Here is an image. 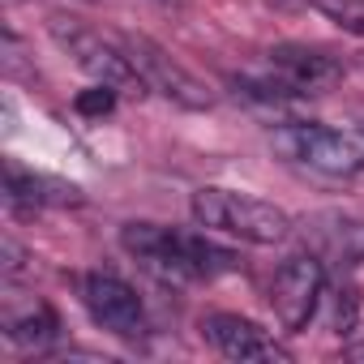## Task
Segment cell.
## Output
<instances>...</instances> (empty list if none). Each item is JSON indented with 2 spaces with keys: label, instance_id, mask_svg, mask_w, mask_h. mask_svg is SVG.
Wrapping results in <instances>:
<instances>
[{
  "label": "cell",
  "instance_id": "cell-5",
  "mask_svg": "<svg viewBox=\"0 0 364 364\" xmlns=\"http://www.w3.org/2000/svg\"><path fill=\"white\" fill-rule=\"evenodd\" d=\"M48 31L86 77H95V82H103L112 90H146L133 60H129V52L116 48L112 39H103L99 31H90V26H82L77 18H65V14L48 18Z\"/></svg>",
  "mask_w": 364,
  "mask_h": 364
},
{
  "label": "cell",
  "instance_id": "cell-8",
  "mask_svg": "<svg viewBox=\"0 0 364 364\" xmlns=\"http://www.w3.org/2000/svg\"><path fill=\"white\" fill-rule=\"evenodd\" d=\"M266 73H274L291 95H317L343 77V65L321 52V48H300V43H279L266 52Z\"/></svg>",
  "mask_w": 364,
  "mask_h": 364
},
{
  "label": "cell",
  "instance_id": "cell-3",
  "mask_svg": "<svg viewBox=\"0 0 364 364\" xmlns=\"http://www.w3.org/2000/svg\"><path fill=\"white\" fill-rule=\"evenodd\" d=\"M270 146L287 163L309 167V171L330 176V180H351L364 171V146L351 133H338L326 124H279L270 133Z\"/></svg>",
  "mask_w": 364,
  "mask_h": 364
},
{
  "label": "cell",
  "instance_id": "cell-2",
  "mask_svg": "<svg viewBox=\"0 0 364 364\" xmlns=\"http://www.w3.org/2000/svg\"><path fill=\"white\" fill-rule=\"evenodd\" d=\"M189 210L198 228L223 232L249 245H279L291 236V215L283 206L249 198V193H232V189H198L189 198Z\"/></svg>",
  "mask_w": 364,
  "mask_h": 364
},
{
  "label": "cell",
  "instance_id": "cell-9",
  "mask_svg": "<svg viewBox=\"0 0 364 364\" xmlns=\"http://www.w3.org/2000/svg\"><path fill=\"white\" fill-rule=\"evenodd\" d=\"M202 338L223 355V360H287V351L249 317L240 313H210L202 317Z\"/></svg>",
  "mask_w": 364,
  "mask_h": 364
},
{
  "label": "cell",
  "instance_id": "cell-12",
  "mask_svg": "<svg viewBox=\"0 0 364 364\" xmlns=\"http://www.w3.org/2000/svg\"><path fill=\"white\" fill-rule=\"evenodd\" d=\"M313 223H317L313 236H317V245H321L326 257H338V262H360L364 257V223L343 219V215H321Z\"/></svg>",
  "mask_w": 364,
  "mask_h": 364
},
{
  "label": "cell",
  "instance_id": "cell-16",
  "mask_svg": "<svg viewBox=\"0 0 364 364\" xmlns=\"http://www.w3.org/2000/svg\"><path fill=\"white\" fill-rule=\"evenodd\" d=\"M347 355H351V360H364V343H351V347H347Z\"/></svg>",
  "mask_w": 364,
  "mask_h": 364
},
{
  "label": "cell",
  "instance_id": "cell-6",
  "mask_svg": "<svg viewBox=\"0 0 364 364\" xmlns=\"http://www.w3.org/2000/svg\"><path fill=\"white\" fill-rule=\"evenodd\" d=\"M326 300V262L317 253H296L274 270L270 283V309L283 330H304Z\"/></svg>",
  "mask_w": 364,
  "mask_h": 364
},
{
  "label": "cell",
  "instance_id": "cell-10",
  "mask_svg": "<svg viewBox=\"0 0 364 364\" xmlns=\"http://www.w3.org/2000/svg\"><path fill=\"white\" fill-rule=\"evenodd\" d=\"M0 326H5V338L31 351H43L60 338V321L52 313V304L43 300H5V313H0Z\"/></svg>",
  "mask_w": 364,
  "mask_h": 364
},
{
  "label": "cell",
  "instance_id": "cell-17",
  "mask_svg": "<svg viewBox=\"0 0 364 364\" xmlns=\"http://www.w3.org/2000/svg\"><path fill=\"white\" fill-rule=\"evenodd\" d=\"M176 5H180V0H176Z\"/></svg>",
  "mask_w": 364,
  "mask_h": 364
},
{
  "label": "cell",
  "instance_id": "cell-14",
  "mask_svg": "<svg viewBox=\"0 0 364 364\" xmlns=\"http://www.w3.org/2000/svg\"><path fill=\"white\" fill-rule=\"evenodd\" d=\"M73 107H77V112H82V116H107V112H112V107H116V90H112V86H103V82H99V86H95V90H82V95H77V103H73Z\"/></svg>",
  "mask_w": 364,
  "mask_h": 364
},
{
  "label": "cell",
  "instance_id": "cell-13",
  "mask_svg": "<svg viewBox=\"0 0 364 364\" xmlns=\"http://www.w3.org/2000/svg\"><path fill=\"white\" fill-rule=\"evenodd\" d=\"M309 5L347 35H364V0H309Z\"/></svg>",
  "mask_w": 364,
  "mask_h": 364
},
{
  "label": "cell",
  "instance_id": "cell-1",
  "mask_svg": "<svg viewBox=\"0 0 364 364\" xmlns=\"http://www.w3.org/2000/svg\"><path fill=\"white\" fill-rule=\"evenodd\" d=\"M120 245L141 270H150L163 283L215 279L236 266L232 249H223L198 232H180V228H163V223H124Z\"/></svg>",
  "mask_w": 364,
  "mask_h": 364
},
{
  "label": "cell",
  "instance_id": "cell-7",
  "mask_svg": "<svg viewBox=\"0 0 364 364\" xmlns=\"http://www.w3.org/2000/svg\"><path fill=\"white\" fill-rule=\"evenodd\" d=\"M82 304H86L90 321L116 338H141L146 334V304L120 274L90 270L82 279Z\"/></svg>",
  "mask_w": 364,
  "mask_h": 364
},
{
  "label": "cell",
  "instance_id": "cell-4",
  "mask_svg": "<svg viewBox=\"0 0 364 364\" xmlns=\"http://www.w3.org/2000/svg\"><path fill=\"white\" fill-rule=\"evenodd\" d=\"M120 48L129 52V60H133L141 86L154 90V95H163L167 103L189 107V112H206V107L215 103L210 86H206L193 69L180 65L167 48H159L150 35H120Z\"/></svg>",
  "mask_w": 364,
  "mask_h": 364
},
{
  "label": "cell",
  "instance_id": "cell-15",
  "mask_svg": "<svg viewBox=\"0 0 364 364\" xmlns=\"http://www.w3.org/2000/svg\"><path fill=\"white\" fill-rule=\"evenodd\" d=\"M22 270V249H18V240H5V274L14 279Z\"/></svg>",
  "mask_w": 364,
  "mask_h": 364
},
{
  "label": "cell",
  "instance_id": "cell-11",
  "mask_svg": "<svg viewBox=\"0 0 364 364\" xmlns=\"http://www.w3.org/2000/svg\"><path fill=\"white\" fill-rule=\"evenodd\" d=\"M5 193L14 206H82V189L56 176L22 171L18 163L5 167Z\"/></svg>",
  "mask_w": 364,
  "mask_h": 364
}]
</instances>
